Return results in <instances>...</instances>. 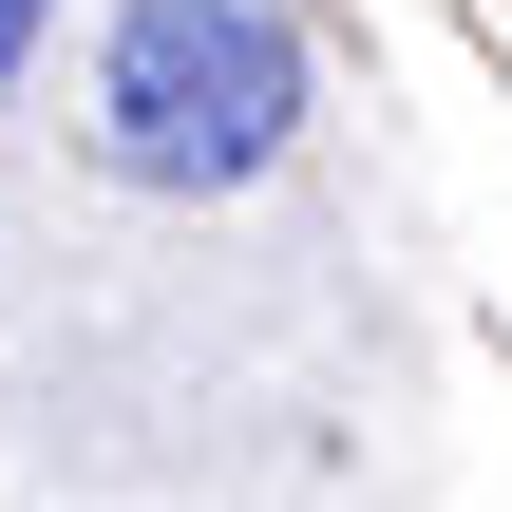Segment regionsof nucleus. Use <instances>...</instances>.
Masks as SVG:
<instances>
[{
	"instance_id": "nucleus-1",
	"label": "nucleus",
	"mask_w": 512,
	"mask_h": 512,
	"mask_svg": "<svg viewBox=\"0 0 512 512\" xmlns=\"http://www.w3.org/2000/svg\"><path fill=\"white\" fill-rule=\"evenodd\" d=\"M304 133V38L266 0H133L95 38V152L133 190H247Z\"/></svg>"
},
{
	"instance_id": "nucleus-2",
	"label": "nucleus",
	"mask_w": 512,
	"mask_h": 512,
	"mask_svg": "<svg viewBox=\"0 0 512 512\" xmlns=\"http://www.w3.org/2000/svg\"><path fill=\"white\" fill-rule=\"evenodd\" d=\"M38 19H57V0H0V95H19V57H38Z\"/></svg>"
}]
</instances>
